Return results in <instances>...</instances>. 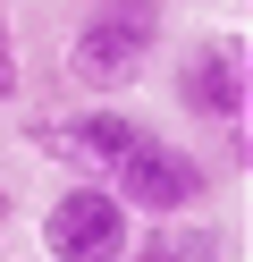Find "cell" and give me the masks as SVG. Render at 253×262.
Listing matches in <instances>:
<instances>
[{"instance_id": "obj_4", "label": "cell", "mask_w": 253, "mask_h": 262, "mask_svg": "<svg viewBox=\"0 0 253 262\" xmlns=\"http://www.w3.org/2000/svg\"><path fill=\"white\" fill-rule=\"evenodd\" d=\"M169 93H177V110H186V119H202V127H245V110H253L245 42H236V34L186 42V51H177V76H169Z\"/></svg>"}, {"instance_id": "obj_1", "label": "cell", "mask_w": 253, "mask_h": 262, "mask_svg": "<svg viewBox=\"0 0 253 262\" xmlns=\"http://www.w3.org/2000/svg\"><path fill=\"white\" fill-rule=\"evenodd\" d=\"M160 34H169V0H101L93 17L67 34V76L93 102H118L160 59Z\"/></svg>"}, {"instance_id": "obj_6", "label": "cell", "mask_w": 253, "mask_h": 262, "mask_svg": "<svg viewBox=\"0 0 253 262\" xmlns=\"http://www.w3.org/2000/svg\"><path fill=\"white\" fill-rule=\"evenodd\" d=\"M152 262H219L228 245H219V228L202 220V211H177V220H152V237H135Z\"/></svg>"}, {"instance_id": "obj_5", "label": "cell", "mask_w": 253, "mask_h": 262, "mask_svg": "<svg viewBox=\"0 0 253 262\" xmlns=\"http://www.w3.org/2000/svg\"><path fill=\"white\" fill-rule=\"evenodd\" d=\"M144 136H152V127L135 119V110H118V102H84V110H67V119H26V144H34V152L76 161L84 178H110Z\"/></svg>"}, {"instance_id": "obj_3", "label": "cell", "mask_w": 253, "mask_h": 262, "mask_svg": "<svg viewBox=\"0 0 253 262\" xmlns=\"http://www.w3.org/2000/svg\"><path fill=\"white\" fill-rule=\"evenodd\" d=\"M127 245H135V211L101 178H67L42 203V254L51 262H127Z\"/></svg>"}, {"instance_id": "obj_9", "label": "cell", "mask_w": 253, "mask_h": 262, "mask_svg": "<svg viewBox=\"0 0 253 262\" xmlns=\"http://www.w3.org/2000/svg\"><path fill=\"white\" fill-rule=\"evenodd\" d=\"M127 262H152V254H144V245H127Z\"/></svg>"}, {"instance_id": "obj_2", "label": "cell", "mask_w": 253, "mask_h": 262, "mask_svg": "<svg viewBox=\"0 0 253 262\" xmlns=\"http://www.w3.org/2000/svg\"><path fill=\"white\" fill-rule=\"evenodd\" d=\"M211 178H219V169L194 152V144H169L160 127H152L101 186H110L135 220H177V211H202V203H211Z\"/></svg>"}, {"instance_id": "obj_7", "label": "cell", "mask_w": 253, "mask_h": 262, "mask_svg": "<svg viewBox=\"0 0 253 262\" xmlns=\"http://www.w3.org/2000/svg\"><path fill=\"white\" fill-rule=\"evenodd\" d=\"M26 93V59H17V26H9V9H0V110Z\"/></svg>"}, {"instance_id": "obj_8", "label": "cell", "mask_w": 253, "mask_h": 262, "mask_svg": "<svg viewBox=\"0 0 253 262\" xmlns=\"http://www.w3.org/2000/svg\"><path fill=\"white\" fill-rule=\"evenodd\" d=\"M9 211H17V194H9V178H0V228H9Z\"/></svg>"}]
</instances>
